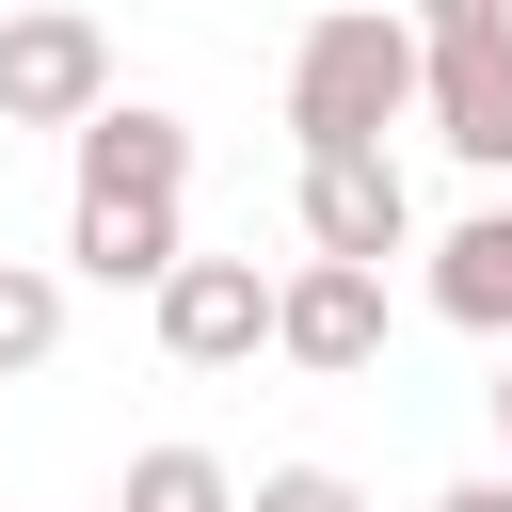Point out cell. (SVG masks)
Masks as SVG:
<instances>
[{
  "label": "cell",
  "instance_id": "6",
  "mask_svg": "<svg viewBox=\"0 0 512 512\" xmlns=\"http://www.w3.org/2000/svg\"><path fill=\"white\" fill-rule=\"evenodd\" d=\"M112 96V32L80 0H16L0 16V128H80Z\"/></svg>",
  "mask_w": 512,
  "mask_h": 512
},
{
  "label": "cell",
  "instance_id": "11",
  "mask_svg": "<svg viewBox=\"0 0 512 512\" xmlns=\"http://www.w3.org/2000/svg\"><path fill=\"white\" fill-rule=\"evenodd\" d=\"M240 512H368V480H336V464H256Z\"/></svg>",
  "mask_w": 512,
  "mask_h": 512
},
{
  "label": "cell",
  "instance_id": "3",
  "mask_svg": "<svg viewBox=\"0 0 512 512\" xmlns=\"http://www.w3.org/2000/svg\"><path fill=\"white\" fill-rule=\"evenodd\" d=\"M416 128H432L464 176H512V16L416 32Z\"/></svg>",
  "mask_w": 512,
  "mask_h": 512
},
{
  "label": "cell",
  "instance_id": "10",
  "mask_svg": "<svg viewBox=\"0 0 512 512\" xmlns=\"http://www.w3.org/2000/svg\"><path fill=\"white\" fill-rule=\"evenodd\" d=\"M112 512H240V480H224V448H144Z\"/></svg>",
  "mask_w": 512,
  "mask_h": 512
},
{
  "label": "cell",
  "instance_id": "9",
  "mask_svg": "<svg viewBox=\"0 0 512 512\" xmlns=\"http://www.w3.org/2000/svg\"><path fill=\"white\" fill-rule=\"evenodd\" d=\"M64 352V272L48 256H0V384H32Z\"/></svg>",
  "mask_w": 512,
  "mask_h": 512
},
{
  "label": "cell",
  "instance_id": "1",
  "mask_svg": "<svg viewBox=\"0 0 512 512\" xmlns=\"http://www.w3.org/2000/svg\"><path fill=\"white\" fill-rule=\"evenodd\" d=\"M64 144H80V176H64V272L80 288H144L192 240V128L160 96H96Z\"/></svg>",
  "mask_w": 512,
  "mask_h": 512
},
{
  "label": "cell",
  "instance_id": "5",
  "mask_svg": "<svg viewBox=\"0 0 512 512\" xmlns=\"http://www.w3.org/2000/svg\"><path fill=\"white\" fill-rule=\"evenodd\" d=\"M272 352H288L304 384H368V368H384V272H368V256L272 272Z\"/></svg>",
  "mask_w": 512,
  "mask_h": 512
},
{
  "label": "cell",
  "instance_id": "4",
  "mask_svg": "<svg viewBox=\"0 0 512 512\" xmlns=\"http://www.w3.org/2000/svg\"><path fill=\"white\" fill-rule=\"evenodd\" d=\"M144 320H160V352H176V368H256V352H272V272H256V256H192V240H176V256L144 272Z\"/></svg>",
  "mask_w": 512,
  "mask_h": 512
},
{
  "label": "cell",
  "instance_id": "8",
  "mask_svg": "<svg viewBox=\"0 0 512 512\" xmlns=\"http://www.w3.org/2000/svg\"><path fill=\"white\" fill-rule=\"evenodd\" d=\"M432 320L512 336V192H496V208H464V224L432 240Z\"/></svg>",
  "mask_w": 512,
  "mask_h": 512
},
{
  "label": "cell",
  "instance_id": "14",
  "mask_svg": "<svg viewBox=\"0 0 512 512\" xmlns=\"http://www.w3.org/2000/svg\"><path fill=\"white\" fill-rule=\"evenodd\" d=\"M496 352H512V336H496ZM496 432H512V368H496Z\"/></svg>",
  "mask_w": 512,
  "mask_h": 512
},
{
  "label": "cell",
  "instance_id": "2",
  "mask_svg": "<svg viewBox=\"0 0 512 512\" xmlns=\"http://www.w3.org/2000/svg\"><path fill=\"white\" fill-rule=\"evenodd\" d=\"M384 128H416V16L400 0L304 16V48H288V144H384Z\"/></svg>",
  "mask_w": 512,
  "mask_h": 512
},
{
  "label": "cell",
  "instance_id": "12",
  "mask_svg": "<svg viewBox=\"0 0 512 512\" xmlns=\"http://www.w3.org/2000/svg\"><path fill=\"white\" fill-rule=\"evenodd\" d=\"M416 32H464V16H512V0H400Z\"/></svg>",
  "mask_w": 512,
  "mask_h": 512
},
{
  "label": "cell",
  "instance_id": "7",
  "mask_svg": "<svg viewBox=\"0 0 512 512\" xmlns=\"http://www.w3.org/2000/svg\"><path fill=\"white\" fill-rule=\"evenodd\" d=\"M304 256H416V192L384 144H304Z\"/></svg>",
  "mask_w": 512,
  "mask_h": 512
},
{
  "label": "cell",
  "instance_id": "13",
  "mask_svg": "<svg viewBox=\"0 0 512 512\" xmlns=\"http://www.w3.org/2000/svg\"><path fill=\"white\" fill-rule=\"evenodd\" d=\"M432 512H512V480H448V496H432Z\"/></svg>",
  "mask_w": 512,
  "mask_h": 512
}]
</instances>
